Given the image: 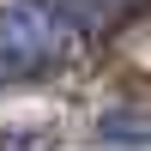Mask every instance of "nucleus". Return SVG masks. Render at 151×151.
<instances>
[{"label": "nucleus", "mask_w": 151, "mask_h": 151, "mask_svg": "<svg viewBox=\"0 0 151 151\" xmlns=\"http://www.w3.org/2000/svg\"><path fill=\"white\" fill-rule=\"evenodd\" d=\"M67 55V24L42 0H0V85L55 67Z\"/></svg>", "instance_id": "f257e3e1"}, {"label": "nucleus", "mask_w": 151, "mask_h": 151, "mask_svg": "<svg viewBox=\"0 0 151 151\" xmlns=\"http://www.w3.org/2000/svg\"><path fill=\"white\" fill-rule=\"evenodd\" d=\"M48 12H55L67 30H109V24H121L127 18V6L133 0H42Z\"/></svg>", "instance_id": "f03ea898"}]
</instances>
